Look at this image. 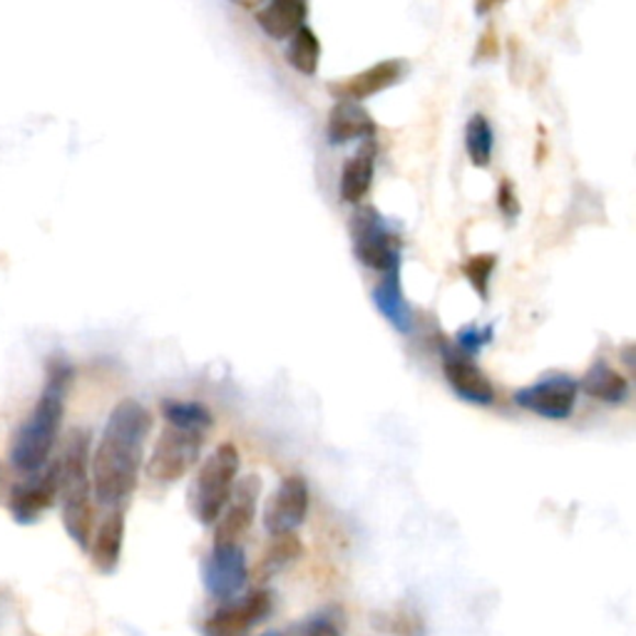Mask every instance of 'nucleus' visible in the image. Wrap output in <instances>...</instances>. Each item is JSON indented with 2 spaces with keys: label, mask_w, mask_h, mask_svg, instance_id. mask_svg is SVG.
I'll return each instance as SVG.
<instances>
[{
  "label": "nucleus",
  "mask_w": 636,
  "mask_h": 636,
  "mask_svg": "<svg viewBox=\"0 0 636 636\" xmlns=\"http://www.w3.org/2000/svg\"><path fill=\"white\" fill-rule=\"evenodd\" d=\"M308 504H311V495H308L306 477H284L264 508V527L269 535H286V532L302 527L308 514Z\"/></svg>",
  "instance_id": "obj_10"
},
{
  "label": "nucleus",
  "mask_w": 636,
  "mask_h": 636,
  "mask_svg": "<svg viewBox=\"0 0 636 636\" xmlns=\"http://www.w3.org/2000/svg\"><path fill=\"white\" fill-rule=\"evenodd\" d=\"M404 75H406L404 60H383L359 75H351V78H345L341 82H333V86H329V90L333 92L336 100L363 102L378 95L383 90H388L390 86H396Z\"/></svg>",
  "instance_id": "obj_14"
},
{
  "label": "nucleus",
  "mask_w": 636,
  "mask_h": 636,
  "mask_svg": "<svg viewBox=\"0 0 636 636\" xmlns=\"http://www.w3.org/2000/svg\"><path fill=\"white\" fill-rule=\"evenodd\" d=\"M239 467L241 457L231 443H222L204 457L190 488V510L196 522L209 527L219 520L224 504H227L234 485H237Z\"/></svg>",
  "instance_id": "obj_4"
},
{
  "label": "nucleus",
  "mask_w": 636,
  "mask_h": 636,
  "mask_svg": "<svg viewBox=\"0 0 636 636\" xmlns=\"http://www.w3.org/2000/svg\"><path fill=\"white\" fill-rule=\"evenodd\" d=\"M345 620L341 610H321L302 622H294L279 636H343Z\"/></svg>",
  "instance_id": "obj_24"
},
{
  "label": "nucleus",
  "mask_w": 636,
  "mask_h": 636,
  "mask_svg": "<svg viewBox=\"0 0 636 636\" xmlns=\"http://www.w3.org/2000/svg\"><path fill=\"white\" fill-rule=\"evenodd\" d=\"M162 416L167 418V425L186 428V430H200V433L209 435L214 428L212 410L196 400H164Z\"/></svg>",
  "instance_id": "obj_22"
},
{
  "label": "nucleus",
  "mask_w": 636,
  "mask_h": 636,
  "mask_svg": "<svg viewBox=\"0 0 636 636\" xmlns=\"http://www.w3.org/2000/svg\"><path fill=\"white\" fill-rule=\"evenodd\" d=\"M72 383V368L68 363L55 361L48 373V383H45L43 396L37 398L31 418L25 420L18 430L11 461L23 473H35L45 467L48 457L55 447V441L60 435L63 416H65V396Z\"/></svg>",
  "instance_id": "obj_2"
},
{
  "label": "nucleus",
  "mask_w": 636,
  "mask_h": 636,
  "mask_svg": "<svg viewBox=\"0 0 636 636\" xmlns=\"http://www.w3.org/2000/svg\"><path fill=\"white\" fill-rule=\"evenodd\" d=\"M579 390H584L587 396H592L602 404L620 406L629 396V381H626L620 371L612 368L606 361H594L589 371L584 373Z\"/></svg>",
  "instance_id": "obj_20"
},
{
  "label": "nucleus",
  "mask_w": 636,
  "mask_h": 636,
  "mask_svg": "<svg viewBox=\"0 0 636 636\" xmlns=\"http://www.w3.org/2000/svg\"><path fill=\"white\" fill-rule=\"evenodd\" d=\"M351 237L353 254L363 266L381 271V274L400 269V241L373 207H361L353 214Z\"/></svg>",
  "instance_id": "obj_5"
},
{
  "label": "nucleus",
  "mask_w": 636,
  "mask_h": 636,
  "mask_svg": "<svg viewBox=\"0 0 636 636\" xmlns=\"http://www.w3.org/2000/svg\"><path fill=\"white\" fill-rule=\"evenodd\" d=\"M373 304H376L378 314L386 318L393 329L400 333L413 331V311H410L404 286H400V269L386 271L383 282L373 288Z\"/></svg>",
  "instance_id": "obj_17"
},
{
  "label": "nucleus",
  "mask_w": 636,
  "mask_h": 636,
  "mask_svg": "<svg viewBox=\"0 0 636 636\" xmlns=\"http://www.w3.org/2000/svg\"><path fill=\"white\" fill-rule=\"evenodd\" d=\"M152 425V413L139 400L127 398L112 408L90 463L92 492L102 508L117 510L133 498Z\"/></svg>",
  "instance_id": "obj_1"
},
{
  "label": "nucleus",
  "mask_w": 636,
  "mask_h": 636,
  "mask_svg": "<svg viewBox=\"0 0 636 636\" xmlns=\"http://www.w3.org/2000/svg\"><path fill=\"white\" fill-rule=\"evenodd\" d=\"M33 477L25 482H18L11 490V512L21 525H31L45 510L53 508L60 490V467H41L31 473Z\"/></svg>",
  "instance_id": "obj_12"
},
{
  "label": "nucleus",
  "mask_w": 636,
  "mask_h": 636,
  "mask_svg": "<svg viewBox=\"0 0 636 636\" xmlns=\"http://www.w3.org/2000/svg\"><path fill=\"white\" fill-rule=\"evenodd\" d=\"M376 139H363V147H359V152L345 159L341 172V200L345 204H359L368 194L373 174H376Z\"/></svg>",
  "instance_id": "obj_16"
},
{
  "label": "nucleus",
  "mask_w": 636,
  "mask_h": 636,
  "mask_svg": "<svg viewBox=\"0 0 636 636\" xmlns=\"http://www.w3.org/2000/svg\"><path fill=\"white\" fill-rule=\"evenodd\" d=\"M274 610V600L266 589H257V592L247 594L245 600L219 606L217 612L207 616L202 624L204 636H249L257 624H261Z\"/></svg>",
  "instance_id": "obj_9"
},
{
  "label": "nucleus",
  "mask_w": 636,
  "mask_h": 636,
  "mask_svg": "<svg viewBox=\"0 0 636 636\" xmlns=\"http://www.w3.org/2000/svg\"><path fill=\"white\" fill-rule=\"evenodd\" d=\"M504 3V0H475V13L477 15H488L495 5Z\"/></svg>",
  "instance_id": "obj_29"
},
{
  "label": "nucleus",
  "mask_w": 636,
  "mask_h": 636,
  "mask_svg": "<svg viewBox=\"0 0 636 636\" xmlns=\"http://www.w3.org/2000/svg\"><path fill=\"white\" fill-rule=\"evenodd\" d=\"M261 636H279L276 632H269V634H261Z\"/></svg>",
  "instance_id": "obj_31"
},
{
  "label": "nucleus",
  "mask_w": 636,
  "mask_h": 636,
  "mask_svg": "<svg viewBox=\"0 0 636 636\" xmlns=\"http://www.w3.org/2000/svg\"><path fill=\"white\" fill-rule=\"evenodd\" d=\"M308 0H269L257 13V23L271 41H288L306 25Z\"/></svg>",
  "instance_id": "obj_18"
},
{
  "label": "nucleus",
  "mask_w": 636,
  "mask_h": 636,
  "mask_svg": "<svg viewBox=\"0 0 636 636\" xmlns=\"http://www.w3.org/2000/svg\"><path fill=\"white\" fill-rule=\"evenodd\" d=\"M123 542H125V512L112 510L95 535V542L88 547L92 555V565L98 567V572H115L123 557Z\"/></svg>",
  "instance_id": "obj_19"
},
{
  "label": "nucleus",
  "mask_w": 636,
  "mask_h": 636,
  "mask_svg": "<svg viewBox=\"0 0 636 636\" xmlns=\"http://www.w3.org/2000/svg\"><path fill=\"white\" fill-rule=\"evenodd\" d=\"M247 555L237 542H214V549L204 565V587L214 600L229 602L247 587Z\"/></svg>",
  "instance_id": "obj_8"
},
{
  "label": "nucleus",
  "mask_w": 636,
  "mask_h": 636,
  "mask_svg": "<svg viewBox=\"0 0 636 636\" xmlns=\"http://www.w3.org/2000/svg\"><path fill=\"white\" fill-rule=\"evenodd\" d=\"M286 60L296 72L314 78L318 72V63H321V41L308 25H302L298 31L288 37Z\"/></svg>",
  "instance_id": "obj_21"
},
{
  "label": "nucleus",
  "mask_w": 636,
  "mask_h": 636,
  "mask_svg": "<svg viewBox=\"0 0 636 636\" xmlns=\"http://www.w3.org/2000/svg\"><path fill=\"white\" fill-rule=\"evenodd\" d=\"M465 149L467 157L475 167H490L492 162V149H495V133L490 120L482 115V112H475V115L467 120L465 127Z\"/></svg>",
  "instance_id": "obj_23"
},
{
  "label": "nucleus",
  "mask_w": 636,
  "mask_h": 636,
  "mask_svg": "<svg viewBox=\"0 0 636 636\" xmlns=\"http://www.w3.org/2000/svg\"><path fill=\"white\" fill-rule=\"evenodd\" d=\"M231 3H237L241 8H257V5L264 3V0H231Z\"/></svg>",
  "instance_id": "obj_30"
},
{
  "label": "nucleus",
  "mask_w": 636,
  "mask_h": 636,
  "mask_svg": "<svg viewBox=\"0 0 636 636\" xmlns=\"http://www.w3.org/2000/svg\"><path fill=\"white\" fill-rule=\"evenodd\" d=\"M443 373L451 390L457 398L470 406L488 408L495 404V388L490 378L477 368L473 355L453 349V345H443Z\"/></svg>",
  "instance_id": "obj_11"
},
{
  "label": "nucleus",
  "mask_w": 636,
  "mask_h": 636,
  "mask_svg": "<svg viewBox=\"0 0 636 636\" xmlns=\"http://www.w3.org/2000/svg\"><path fill=\"white\" fill-rule=\"evenodd\" d=\"M492 341V326H465L455 336V349L467 355H475L482 351V345Z\"/></svg>",
  "instance_id": "obj_27"
},
{
  "label": "nucleus",
  "mask_w": 636,
  "mask_h": 636,
  "mask_svg": "<svg viewBox=\"0 0 636 636\" xmlns=\"http://www.w3.org/2000/svg\"><path fill=\"white\" fill-rule=\"evenodd\" d=\"M298 555H302V542L294 537V532H286V535H274V542H271L266 559H264L266 572H276V569H282L284 565L294 563Z\"/></svg>",
  "instance_id": "obj_26"
},
{
  "label": "nucleus",
  "mask_w": 636,
  "mask_h": 636,
  "mask_svg": "<svg viewBox=\"0 0 636 636\" xmlns=\"http://www.w3.org/2000/svg\"><path fill=\"white\" fill-rule=\"evenodd\" d=\"M495 266H498V257L495 254H477L467 259V264L463 266L467 282L475 288V294H480L482 298H488L490 292V279L495 274Z\"/></svg>",
  "instance_id": "obj_25"
},
{
  "label": "nucleus",
  "mask_w": 636,
  "mask_h": 636,
  "mask_svg": "<svg viewBox=\"0 0 636 636\" xmlns=\"http://www.w3.org/2000/svg\"><path fill=\"white\" fill-rule=\"evenodd\" d=\"M331 145H345L353 139H376V123L368 110L355 100H336L329 112Z\"/></svg>",
  "instance_id": "obj_15"
},
{
  "label": "nucleus",
  "mask_w": 636,
  "mask_h": 636,
  "mask_svg": "<svg viewBox=\"0 0 636 636\" xmlns=\"http://www.w3.org/2000/svg\"><path fill=\"white\" fill-rule=\"evenodd\" d=\"M498 207L508 219H514L520 214L518 194H514L510 180H502V184L498 186Z\"/></svg>",
  "instance_id": "obj_28"
},
{
  "label": "nucleus",
  "mask_w": 636,
  "mask_h": 636,
  "mask_svg": "<svg viewBox=\"0 0 636 636\" xmlns=\"http://www.w3.org/2000/svg\"><path fill=\"white\" fill-rule=\"evenodd\" d=\"M261 492V480L257 475L241 477L239 485H234L227 504H224V514L217 527V540L214 542H237L251 527L257 518V502Z\"/></svg>",
  "instance_id": "obj_13"
},
{
  "label": "nucleus",
  "mask_w": 636,
  "mask_h": 636,
  "mask_svg": "<svg viewBox=\"0 0 636 636\" xmlns=\"http://www.w3.org/2000/svg\"><path fill=\"white\" fill-rule=\"evenodd\" d=\"M60 467V500L63 522L75 545L88 549L92 535V477H90V435L86 430H72L65 447Z\"/></svg>",
  "instance_id": "obj_3"
},
{
  "label": "nucleus",
  "mask_w": 636,
  "mask_h": 636,
  "mask_svg": "<svg viewBox=\"0 0 636 636\" xmlns=\"http://www.w3.org/2000/svg\"><path fill=\"white\" fill-rule=\"evenodd\" d=\"M514 404L527 413H535L547 420H565L575 413L579 398V383L565 373H552L537 383L514 393Z\"/></svg>",
  "instance_id": "obj_7"
},
{
  "label": "nucleus",
  "mask_w": 636,
  "mask_h": 636,
  "mask_svg": "<svg viewBox=\"0 0 636 636\" xmlns=\"http://www.w3.org/2000/svg\"><path fill=\"white\" fill-rule=\"evenodd\" d=\"M204 441H207V435L200 430L167 425L164 433L157 438L152 455H149V477L159 482H177L200 463Z\"/></svg>",
  "instance_id": "obj_6"
}]
</instances>
